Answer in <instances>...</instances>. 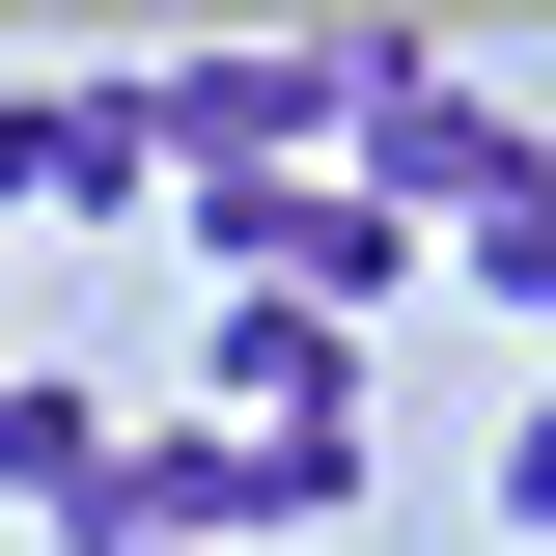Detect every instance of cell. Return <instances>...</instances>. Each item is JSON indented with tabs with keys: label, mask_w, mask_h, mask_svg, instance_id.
Returning a JSON list of instances; mask_svg holds the SVG:
<instances>
[{
	"label": "cell",
	"mask_w": 556,
	"mask_h": 556,
	"mask_svg": "<svg viewBox=\"0 0 556 556\" xmlns=\"http://www.w3.org/2000/svg\"><path fill=\"white\" fill-rule=\"evenodd\" d=\"M529 167H556V139L501 112L473 56H417V28H362V112H334V195H362V223H417V251H445V223H473V195H529Z\"/></svg>",
	"instance_id": "cell-1"
},
{
	"label": "cell",
	"mask_w": 556,
	"mask_h": 556,
	"mask_svg": "<svg viewBox=\"0 0 556 556\" xmlns=\"http://www.w3.org/2000/svg\"><path fill=\"white\" fill-rule=\"evenodd\" d=\"M139 139H167V195H223V167H334L362 112V28H223V56H112Z\"/></svg>",
	"instance_id": "cell-2"
},
{
	"label": "cell",
	"mask_w": 556,
	"mask_h": 556,
	"mask_svg": "<svg viewBox=\"0 0 556 556\" xmlns=\"http://www.w3.org/2000/svg\"><path fill=\"white\" fill-rule=\"evenodd\" d=\"M195 251H223V306H306V334H362V306L417 278V223H362L334 167H223V195H195Z\"/></svg>",
	"instance_id": "cell-3"
},
{
	"label": "cell",
	"mask_w": 556,
	"mask_h": 556,
	"mask_svg": "<svg viewBox=\"0 0 556 556\" xmlns=\"http://www.w3.org/2000/svg\"><path fill=\"white\" fill-rule=\"evenodd\" d=\"M139 195H167L139 84H0V251H28V223H139Z\"/></svg>",
	"instance_id": "cell-4"
},
{
	"label": "cell",
	"mask_w": 556,
	"mask_h": 556,
	"mask_svg": "<svg viewBox=\"0 0 556 556\" xmlns=\"http://www.w3.org/2000/svg\"><path fill=\"white\" fill-rule=\"evenodd\" d=\"M223 501H251V529H362V362L278 390V417H223Z\"/></svg>",
	"instance_id": "cell-5"
},
{
	"label": "cell",
	"mask_w": 556,
	"mask_h": 556,
	"mask_svg": "<svg viewBox=\"0 0 556 556\" xmlns=\"http://www.w3.org/2000/svg\"><path fill=\"white\" fill-rule=\"evenodd\" d=\"M112 473V390H56V362H0V501H84Z\"/></svg>",
	"instance_id": "cell-6"
},
{
	"label": "cell",
	"mask_w": 556,
	"mask_h": 556,
	"mask_svg": "<svg viewBox=\"0 0 556 556\" xmlns=\"http://www.w3.org/2000/svg\"><path fill=\"white\" fill-rule=\"evenodd\" d=\"M334 362H362V334H306V306H223V334H195V417H278V390H334Z\"/></svg>",
	"instance_id": "cell-7"
},
{
	"label": "cell",
	"mask_w": 556,
	"mask_h": 556,
	"mask_svg": "<svg viewBox=\"0 0 556 556\" xmlns=\"http://www.w3.org/2000/svg\"><path fill=\"white\" fill-rule=\"evenodd\" d=\"M445 278H473V306H529V334H556V167H529V195H473V223H445Z\"/></svg>",
	"instance_id": "cell-8"
},
{
	"label": "cell",
	"mask_w": 556,
	"mask_h": 556,
	"mask_svg": "<svg viewBox=\"0 0 556 556\" xmlns=\"http://www.w3.org/2000/svg\"><path fill=\"white\" fill-rule=\"evenodd\" d=\"M501 529H556V390H529V417H501Z\"/></svg>",
	"instance_id": "cell-9"
},
{
	"label": "cell",
	"mask_w": 556,
	"mask_h": 556,
	"mask_svg": "<svg viewBox=\"0 0 556 556\" xmlns=\"http://www.w3.org/2000/svg\"><path fill=\"white\" fill-rule=\"evenodd\" d=\"M0 362H28V251H0Z\"/></svg>",
	"instance_id": "cell-10"
},
{
	"label": "cell",
	"mask_w": 556,
	"mask_h": 556,
	"mask_svg": "<svg viewBox=\"0 0 556 556\" xmlns=\"http://www.w3.org/2000/svg\"><path fill=\"white\" fill-rule=\"evenodd\" d=\"M56 556H139V529H56Z\"/></svg>",
	"instance_id": "cell-11"
}]
</instances>
